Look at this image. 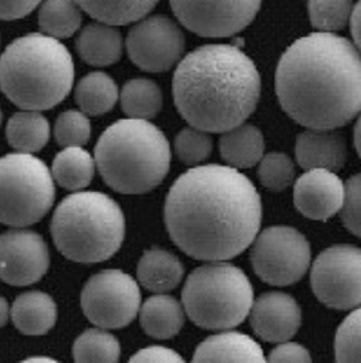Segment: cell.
<instances>
[{
    "mask_svg": "<svg viewBox=\"0 0 361 363\" xmlns=\"http://www.w3.org/2000/svg\"><path fill=\"white\" fill-rule=\"evenodd\" d=\"M263 203L254 184L231 166L190 167L171 185L164 203L170 238L202 262L230 260L261 229Z\"/></svg>",
    "mask_w": 361,
    "mask_h": 363,
    "instance_id": "cell-1",
    "label": "cell"
},
{
    "mask_svg": "<svg viewBox=\"0 0 361 363\" xmlns=\"http://www.w3.org/2000/svg\"><path fill=\"white\" fill-rule=\"evenodd\" d=\"M276 93L299 124L336 130L361 112V52L345 37L316 32L296 40L280 59Z\"/></svg>",
    "mask_w": 361,
    "mask_h": 363,
    "instance_id": "cell-2",
    "label": "cell"
},
{
    "mask_svg": "<svg viewBox=\"0 0 361 363\" xmlns=\"http://www.w3.org/2000/svg\"><path fill=\"white\" fill-rule=\"evenodd\" d=\"M261 96L254 62L238 47L204 45L180 59L173 78L180 115L210 133H223L245 123Z\"/></svg>",
    "mask_w": 361,
    "mask_h": 363,
    "instance_id": "cell-3",
    "label": "cell"
},
{
    "mask_svg": "<svg viewBox=\"0 0 361 363\" xmlns=\"http://www.w3.org/2000/svg\"><path fill=\"white\" fill-rule=\"evenodd\" d=\"M74 79L72 55L48 34L19 37L0 56V90L21 109H52L69 94Z\"/></svg>",
    "mask_w": 361,
    "mask_h": 363,
    "instance_id": "cell-4",
    "label": "cell"
},
{
    "mask_svg": "<svg viewBox=\"0 0 361 363\" xmlns=\"http://www.w3.org/2000/svg\"><path fill=\"white\" fill-rule=\"evenodd\" d=\"M94 158L106 185L122 195H143L161 185L171 164L170 143L149 120L122 118L99 138Z\"/></svg>",
    "mask_w": 361,
    "mask_h": 363,
    "instance_id": "cell-5",
    "label": "cell"
},
{
    "mask_svg": "<svg viewBox=\"0 0 361 363\" xmlns=\"http://www.w3.org/2000/svg\"><path fill=\"white\" fill-rule=\"evenodd\" d=\"M50 234L68 260L94 264L113 257L125 238V216L113 199L79 191L56 207Z\"/></svg>",
    "mask_w": 361,
    "mask_h": 363,
    "instance_id": "cell-6",
    "label": "cell"
},
{
    "mask_svg": "<svg viewBox=\"0 0 361 363\" xmlns=\"http://www.w3.org/2000/svg\"><path fill=\"white\" fill-rule=\"evenodd\" d=\"M253 302L254 290L246 274L227 260L198 267L182 289L185 313L205 330L238 327L248 317Z\"/></svg>",
    "mask_w": 361,
    "mask_h": 363,
    "instance_id": "cell-7",
    "label": "cell"
},
{
    "mask_svg": "<svg viewBox=\"0 0 361 363\" xmlns=\"http://www.w3.org/2000/svg\"><path fill=\"white\" fill-rule=\"evenodd\" d=\"M56 196L50 167L33 154L0 158V223L28 228L50 213Z\"/></svg>",
    "mask_w": 361,
    "mask_h": 363,
    "instance_id": "cell-8",
    "label": "cell"
},
{
    "mask_svg": "<svg viewBox=\"0 0 361 363\" xmlns=\"http://www.w3.org/2000/svg\"><path fill=\"white\" fill-rule=\"evenodd\" d=\"M254 272L272 286H290L300 281L311 265L307 238L290 226H270L258 231L250 253Z\"/></svg>",
    "mask_w": 361,
    "mask_h": 363,
    "instance_id": "cell-9",
    "label": "cell"
},
{
    "mask_svg": "<svg viewBox=\"0 0 361 363\" xmlns=\"http://www.w3.org/2000/svg\"><path fill=\"white\" fill-rule=\"evenodd\" d=\"M83 313L103 330L130 325L142 306L139 283L120 269H103L86 281L81 294Z\"/></svg>",
    "mask_w": 361,
    "mask_h": 363,
    "instance_id": "cell-10",
    "label": "cell"
},
{
    "mask_svg": "<svg viewBox=\"0 0 361 363\" xmlns=\"http://www.w3.org/2000/svg\"><path fill=\"white\" fill-rule=\"evenodd\" d=\"M311 287L315 297L331 309L361 306V249L334 245L321 252L312 263Z\"/></svg>",
    "mask_w": 361,
    "mask_h": 363,
    "instance_id": "cell-11",
    "label": "cell"
},
{
    "mask_svg": "<svg viewBox=\"0 0 361 363\" xmlns=\"http://www.w3.org/2000/svg\"><path fill=\"white\" fill-rule=\"evenodd\" d=\"M263 0H170L180 23L201 37H231L242 32L261 9Z\"/></svg>",
    "mask_w": 361,
    "mask_h": 363,
    "instance_id": "cell-12",
    "label": "cell"
},
{
    "mask_svg": "<svg viewBox=\"0 0 361 363\" xmlns=\"http://www.w3.org/2000/svg\"><path fill=\"white\" fill-rule=\"evenodd\" d=\"M125 45L134 66L147 72H164L180 63L185 35L173 19L152 16L137 21Z\"/></svg>",
    "mask_w": 361,
    "mask_h": 363,
    "instance_id": "cell-13",
    "label": "cell"
},
{
    "mask_svg": "<svg viewBox=\"0 0 361 363\" xmlns=\"http://www.w3.org/2000/svg\"><path fill=\"white\" fill-rule=\"evenodd\" d=\"M50 265L44 238L25 228L0 235V279L11 286H30L44 278Z\"/></svg>",
    "mask_w": 361,
    "mask_h": 363,
    "instance_id": "cell-14",
    "label": "cell"
},
{
    "mask_svg": "<svg viewBox=\"0 0 361 363\" xmlns=\"http://www.w3.org/2000/svg\"><path fill=\"white\" fill-rule=\"evenodd\" d=\"M345 182L328 169H309L295 182L294 203L314 220H328L344 206Z\"/></svg>",
    "mask_w": 361,
    "mask_h": 363,
    "instance_id": "cell-15",
    "label": "cell"
},
{
    "mask_svg": "<svg viewBox=\"0 0 361 363\" xmlns=\"http://www.w3.org/2000/svg\"><path fill=\"white\" fill-rule=\"evenodd\" d=\"M248 317L256 335L275 345L291 340L302 325L299 303L281 291H269L254 299Z\"/></svg>",
    "mask_w": 361,
    "mask_h": 363,
    "instance_id": "cell-16",
    "label": "cell"
},
{
    "mask_svg": "<svg viewBox=\"0 0 361 363\" xmlns=\"http://www.w3.org/2000/svg\"><path fill=\"white\" fill-rule=\"evenodd\" d=\"M296 161L304 170L328 169L337 172L346 161V142L334 130L309 128L295 143Z\"/></svg>",
    "mask_w": 361,
    "mask_h": 363,
    "instance_id": "cell-17",
    "label": "cell"
},
{
    "mask_svg": "<svg viewBox=\"0 0 361 363\" xmlns=\"http://www.w3.org/2000/svg\"><path fill=\"white\" fill-rule=\"evenodd\" d=\"M263 348L250 336L226 330L198 345L193 362H263Z\"/></svg>",
    "mask_w": 361,
    "mask_h": 363,
    "instance_id": "cell-18",
    "label": "cell"
},
{
    "mask_svg": "<svg viewBox=\"0 0 361 363\" xmlns=\"http://www.w3.org/2000/svg\"><path fill=\"white\" fill-rule=\"evenodd\" d=\"M122 50V35L115 25L99 21L83 28L76 38V50L81 59L93 67L115 65L121 59Z\"/></svg>",
    "mask_w": 361,
    "mask_h": 363,
    "instance_id": "cell-19",
    "label": "cell"
},
{
    "mask_svg": "<svg viewBox=\"0 0 361 363\" xmlns=\"http://www.w3.org/2000/svg\"><path fill=\"white\" fill-rule=\"evenodd\" d=\"M11 320L21 333L40 336L48 333L57 320V305L50 294L28 291L18 296L11 306Z\"/></svg>",
    "mask_w": 361,
    "mask_h": 363,
    "instance_id": "cell-20",
    "label": "cell"
},
{
    "mask_svg": "<svg viewBox=\"0 0 361 363\" xmlns=\"http://www.w3.org/2000/svg\"><path fill=\"white\" fill-rule=\"evenodd\" d=\"M185 269L180 259L164 249H148L139 260L136 275L139 283L152 293L174 290L183 278Z\"/></svg>",
    "mask_w": 361,
    "mask_h": 363,
    "instance_id": "cell-21",
    "label": "cell"
},
{
    "mask_svg": "<svg viewBox=\"0 0 361 363\" xmlns=\"http://www.w3.org/2000/svg\"><path fill=\"white\" fill-rule=\"evenodd\" d=\"M140 324L148 336L166 340L177 336L185 324V309L180 301L164 293L148 298L140 306Z\"/></svg>",
    "mask_w": 361,
    "mask_h": 363,
    "instance_id": "cell-22",
    "label": "cell"
},
{
    "mask_svg": "<svg viewBox=\"0 0 361 363\" xmlns=\"http://www.w3.org/2000/svg\"><path fill=\"white\" fill-rule=\"evenodd\" d=\"M222 158L235 169L257 165L263 157L265 139L256 125L242 123L222 133L219 140Z\"/></svg>",
    "mask_w": 361,
    "mask_h": 363,
    "instance_id": "cell-23",
    "label": "cell"
},
{
    "mask_svg": "<svg viewBox=\"0 0 361 363\" xmlns=\"http://www.w3.org/2000/svg\"><path fill=\"white\" fill-rule=\"evenodd\" d=\"M96 158L82 146L63 147L52 162V176L62 188L79 192L87 188L96 174Z\"/></svg>",
    "mask_w": 361,
    "mask_h": 363,
    "instance_id": "cell-24",
    "label": "cell"
},
{
    "mask_svg": "<svg viewBox=\"0 0 361 363\" xmlns=\"http://www.w3.org/2000/svg\"><path fill=\"white\" fill-rule=\"evenodd\" d=\"M6 136L10 146L18 152H38L50 142V121L41 111L23 109L8 120Z\"/></svg>",
    "mask_w": 361,
    "mask_h": 363,
    "instance_id": "cell-25",
    "label": "cell"
},
{
    "mask_svg": "<svg viewBox=\"0 0 361 363\" xmlns=\"http://www.w3.org/2000/svg\"><path fill=\"white\" fill-rule=\"evenodd\" d=\"M120 99L113 78L105 72H90L75 87V101L83 113L102 116L110 112Z\"/></svg>",
    "mask_w": 361,
    "mask_h": 363,
    "instance_id": "cell-26",
    "label": "cell"
},
{
    "mask_svg": "<svg viewBox=\"0 0 361 363\" xmlns=\"http://www.w3.org/2000/svg\"><path fill=\"white\" fill-rule=\"evenodd\" d=\"M83 11L99 22L121 26L147 16L159 0H76Z\"/></svg>",
    "mask_w": 361,
    "mask_h": 363,
    "instance_id": "cell-27",
    "label": "cell"
},
{
    "mask_svg": "<svg viewBox=\"0 0 361 363\" xmlns=\"http://www.w3.org/2000/svg\"><path fill=\"white\" fill-rule=\"evenodd\" d=\"M122 112L131 118L151 120L164 106L161 87L146 78H134L125 83L120 93Z\"/></svg>",
    "mask_w": 361,
    "mask_h": 363,
    "instance_id": "cell-28",
    "label": "cell"
},
{
    "mask_svg": "<svg viewBox=\"0 0 361 363\" xmlns=\"http://www.w3.org/2000/svg\"><path fill=\"white\" fill-rule=\"evenodd\" d=\"M82 11L76 0H45L38 11V25L50 37L69 38L82 25Z\"/></svg>",
    "mask_w": 361,
    "mask_h": 363,
    "instance_id": "cell-29",
    "label": "cell"
},
{
    "mask_svg": "<svg viewBox=\"0 0 361 363\" xmlns=\"http://www.w3.org/2000/svg\"><path fill=\"white\" fill-rule=\"evenodd\" d=\"M72 357L81 363H115L121 357V346L115 335L97 327L84 330L75 340Z\"/></svg>",
    "mask_w": 361,
    "mask_h": 363,
    "instance_id": "cell-30",
    "label": "cell"
},
{
    "mask_svg": "<svg viewBox=\"0 0 361 363\" xmlns=\"http://www.w3.org/2000/svg\"><path fill=\"white\" fill-rule=\"evenodd\" d=\"M353 11L352 0H309V17L318 32H337L349 23Z\"/></svg>",
    "mask_w": 361,
    "mask_h": 363,
    "instance_id": "cell-31",
    "label": "cell"
},
{
    "mask_svg": "<svg viewBox=\"0 0 361 363\" xmlns=\"http://www.w3.org/2000/svg\"><path fill=\"white\" fill-rule=\"evenodd\" d=\"M212 146L214 142L210 133L193 125L180 130L174 139V151L178 160L192 167L200 165L211 155Z\"/></svg>",
    "mask_w": 361,
    "mask_h": 363,
    "instance_id": "cell-32",
    "label": "cell"
},
{
    "mask_svg": "<svg viewBox=\"0 0 361 363\" xmlns=\"http://www.w3.org/2000/svg\"><path fill=\"white\" fill-rule=\"evenodd\" d=\"M258 179L272 192L287 189L295 179V165L282 152H269L258 162Z\"/></svg>",
    "mask_w": 361,
    "mask_h": 363,
    "instance_id": "cell-33",
    "label": "cell"
},
{
    "mask_svg": "<svg viewBox=\"0 0 361 363\" xmlns=\"http://www.w3.org/2000/svg\"><path fill=\"white\" fill-rule=\"evenodd\" d=\"M334 351L338 362H361V306L353 309L338 327Z\"/></svg>",
    "mask_w": 361,
    "mask_h": 363,
    "instance_id": "cell-34",
    "label": "cell"
},
{
    "mask_svg": "<svg viewBox=\"0 0 361 363\" xmlns=\"http://www.w3.org/2000/svg\"><path fill=\"white\" fill-rule=\"evenodd\" d=\"M55 139L62 147L83 146L91 138V124L82 111H66L55 123Z\"/></svg>",
    "mask_w": 361,
    "mask_h": 363,
    "instance_id": "cell-35",
    "label": "cell"
},
{
    "mask_svg": "<svg viewBox=\"0 0 361 363\" xmlns=\"http://www.w3.org/2000/svg\"><path fill=\"white\" fill-rule=\"evenodd\" d=\"M340 213L345 228L361 238V173L345 182L344 206Z\"/></svg>",
    "mask_w": 361,
    "mask_h": 363,
    "instance_id": "cell-36",
    "label": "cell"
},
{
    "mask_svg": "<svg viewBox=\"0 0 361 363\" xmlns=\"http://www.w3.org/2000/svg\"><path fill=\"white\" fill-rule=\"evenodd\" d=\"M269 362H311L312 358L310 351L306 347L297 343L282 342L277 343L266 358Z\"/></svg>",
    "mask_w": 361,
    "mask_h": 363,
    "instance_id": "cell-37",
    "label": "cell"
},
{
    "mask_svg": "<svg viewBox=\"0 0 361 363\" xmlns=\"http://www.w3.org/2000/svg\"><path fill=\"white\" fill-rule=\"evenodd\" d=\"M131 362H183V358L171 348L151 346L139 350L132 357Z\"/></svg>",
    "mask_w": 361,
    "mask_h": 363,
    "instance_id": "cell-38",
    "label": "cell"
},
{
    "mask_svg": "<svg viewBox=\"0 0 361 363\" xmlns=\"http://www.w3.org/2000/svg\"><path fill=\"white\" fill-rule=\"evenodd\" d=\"M41 0H0V19L16 21L29 16Z\"/></svg>",
    "mask_w": 361,
    "mask_h": 363,
    "instance_id": "cell-39",
    "label": "cell"
},
{
    "mask_svg": "<svg viewBox=\"0 0 361 363\" xmlns=\"http://www.w3.org/2000/svg\"><path fill=\"white\" fill-rule=\"evenodd\" d=\"M349 22H350V30H352V37H353L355 45L361 52V0H359L353 6L352 17H350Z\"/></svg>",
    "mask_w": 361,
    "mask_h": 363,
    "instance_id": "cell-40",
    "label": "cell"
},
{
    "mask_svg": "<svg viewBox=\"0 0 361 363\" xmlns=\"http://www.w3.org/2000/svg\"><path fill=\"white\" fill-rule=\"evenodd\" d=\"M11 317V309L7 299L0 296V328L4 327Z\"/></svg>",
    "mask_w": 361,
    "mask_h": 363,
    "instance_id": "cell-41",
    "label": "cell"
},
{
    "mask_svg": "<svg viewBox=\"0 0 361 363\" xmlns=\"http://www.w3.org/2000/svg\"><path fill=\"white\" fill-rule=\"evenodd\" d=\"M355 147L357 150L361 158V112L355 125Z\"/></svg>",
    "mask_w": 361,
    "mask_h": 363,
    "instance_id": "cell-42",
    "label": "cell"
},
{
    "mask_svg": "<svg viewBox=\"0 0 361 363\" xmlns=\"http://www.w3.org/2000/svg\"><path fill=\"white\" fill-rule=\"evenodd\" d=\"M28 361H47V362H55V359L53 358H47V357H32V358H29Z\"/></svg>",
    "mask_w": 361,
    "mask_h": 363,
    "instance_id": "cell-43",
    "label": "cell"
},
{
    "mask_svg": "<svg viewBox=\"0 0 361 363\" xmlns=\"http://www.w3.org/2000/svg\"><path fill=\"white\" fill-rule=\"evenodd\" d=\"M1 118H3V115H1V109H0V124H1Z\"/></svg>",
    "mask_w": 361,
    "mask_h": 363,
    "instance_id": "cell-44",
    "label": "cell"
},
{
    "mask_svg": "<svg viewBox=\"0 0 361 363\" xmlns=\"http://www.w3.org/2000/svg\"><path fill=\"white\" fill-rule=\"evenodd\" d=\"M0 41H1V40H0Z\"/></svg>",
    "mask_w": 361,
    "mask_h": 363,
    "instance_id": "cell-45",
    "label": "cell"
}]
</instances>
